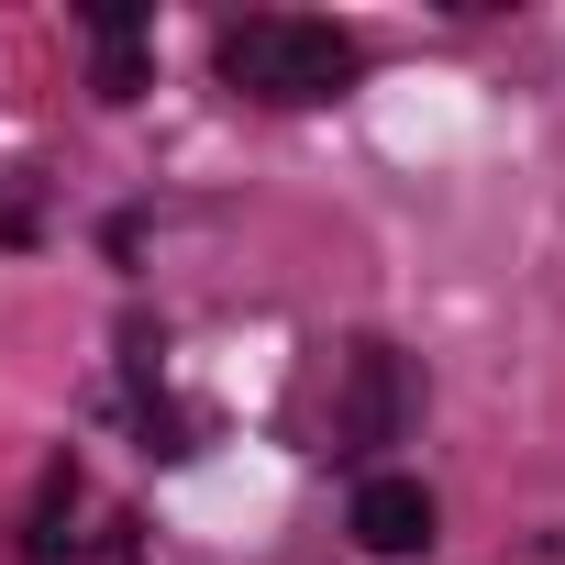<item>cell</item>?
<instances>
[{
  "instance_id": "2",
  "label": "cell",
  "mask_w": 565,
  "mask_h": 565,
  "mask_svg": "<svg viewBox=\"0 0 565 565\" xmlns=\"http://www.w3.org/2000/svg\"><path fill=\"white\" fill-rule=\"evenodd\" d=\"M411 366L388 344H344V388H333V455H366V444H399L411 422Z\"/></svg>"
},
{
  "instance_id": "3",
  "label": "cell",
  "mask_w": 565,
  "mask_h": 565,
  "mask_svg": "<svg viewBox=\"0 0 565 565\" xmlns=\"http://www.w3.org/2000/svg\"><path fill=\"white\" fill-rule=\"evenodd\" d=\"M433 488L422 477H399V466H377V477H355V510H344V532L366 543V554H433Z\"/></svg>"
},
{
  "instance_id": "4",
  "label": "cell",
  "mask_w": 565,
  "mask_h": 565,
  "mask_svg": "<svg viewBox=\"0 0 565 565\" xmlns=\"http://www.w3.org/2000/svg\"><path fill=\"white\" fill-rule=\"evenodd\" d=\"M89 67H100V100L145 89V12L134 0H89Z\"/></svg>"
},
{
  "instance_id": "1",
  "label": "cell",
  "mask_w": 565,
  "mask_h": 565,
  "mask_svg": "<svg viewBox=\"0 0 565 565\" xmlns=\"http://www.w3.org/2000/svg\"><path fill=\"white\" fill-rule=\"evenodd\" d=\"M222 78L244 100H277V111H311V100H344L366 78V45L322 12H244L222 23Z\"/></svg>"
},
{
  "instance_id": "5",
  "label": "cell",
  "mask_w": 565,
  "mask_h": 565,
  "mask_svg": "<svg viewBox=\"0 0 565 565\" xmlns=\"http://www.w3.org/2000/svg\"><path fill=\"white\" fill-rule=\"evenodd\" d=\"M67 510H78V466L56 455V466H45V488H34V532H23V554H34V565H56V554L78 543V532H67Z\"/></svg>"
}]
</instances>
